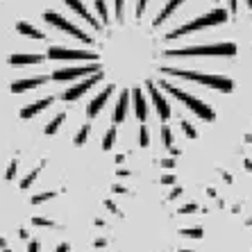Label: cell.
I'll return each mask as SVG.
<instances>
[{"label": "cell", "mask_w": 252, "mask_h": 252, "mask_svg": "<svg viewBox=\"0 0 252 252\" xmlns=\"http://www.w3.org/2000/svg\"><path fill=\"white\" fill-rule=\"evenodd\" d=\"M166 75H175V77H184L189 82H198L202 87H209V89H216V91H232L234 89V82L232 77H225V75H207V73H200V70H189V68H161Z\"/></svg>", "instance_id": "cell-1"}, {"label": "cell", "mask_w": 252, "mask_h": 252, "mask_svg": "<svg viewBox=\"0 0 252 252\" xmlns=\"http://www.w3.org/2000/svg\"><path fill=\"white\" fill-rule=\"evenodd\" d=\"M166 57H232L236 55V46L232 41L223 43H211V46H189V48H175V50H166Z\"/></svg>", "instance_id": "cell-2"}, {"label": "cell", "mask_w": 252, "mask_h": 252, "mask_svg": "<svg viewBox=\"0 0 252 252\" xmlns=\"http://www.w3.org/2000/svg\"><path fill=\"white\" fill-rule=\"evenodd\" d=\"M161 89L164 91H168L170 95L175 100H180V102H184V105L191 109V112L195 114L198 118H202V121H214L216 118V114H214V109H211L207 102H202V100H198L195 95H191V94H187V91H182V89H177V87H173L170 82H166V80H161Z\"/></svg>", "instance_id": "cell-3"}, {"label": "cell", "mask_w": 252, "mask_h": 252, "mask_svg": "<svg viewBox=\"0 0 252 252\" xmlns=\"http://www.w3.org/2000/svg\"><path fill=\"white\" fill-rule=\"evenodd\" d=\"M225 21H227V12H225V9H214V12L195 18V21L184 23L182 28H175L173 32H168L166 39H180V36H187V34H191V32H198V30L211 28V25H220V23H225Z\"/></svg>", "instance_id": "cell-4"}, {"label": "cell", "mask_w": 252, "mask_h": 252, "mask_svg": "<svg viewBox=\"0 0 252 252\" xmlns=\"http://www.w3.org/2000/svg\"><path fill=\"white\" fill-rule=\"evenodd\" d=\"M43 18H46V23L55 25V28L62 30V32H68L70 36H75V39H80V41L94 43V39H91V36H87V32H82L77 25H73L70 21H66L64 16H59L57 12H46V14H43Z\"/></svg>", "instance_id": "cell-5"}, {"label": "cell", "mask_w": 252, "mask_h": 252, "mask_svg": "<svg viewBox=\"0 0 252 252\" xmlns=\"http://www.w3.org/2000/svg\"><path fill=\"white\" fill-rule=\"evenodd\" d=\"M98 70H102L98 64L70 66V68L55 70V73H53V80H57V82H68V80H75V77H80V75H94V73H98Z\"/></svg>", "instance_id": "cell-6"}, {"label": "cell", "mask_w": 252, "mask_h": 252, "mask_svg": "<svg viewBox=\"0 0 252 252\" xmlns=\"http://www.w3.org/2000/svg\"><path fill=\"white\" fill-rule=\"evenodd\" d=\"M50 59H62V62H73V59H98L95 53H87V50H73V48H50L48 50Z\"/></svg>", "instance_id": "cell-7"}, {"label": "cell", "mask_w": 252, "mask_h": 252, "mask_svg": "<svg viewBox=\"0 0 252 252\" xmlns=\"http://www.w3.org/2000/svg\"><path fill=\"white\" fill-rule=\"evenodd\" d=\"M100 80H102V70H98V73H94V75L89 77V80H84V82L75 84V87H73V89H68V91H66V94L62 95V98H64L66 102H73V100H77V98H80V95H84V94H87V91H89V89H91V87H95V84H98Z\"/></svg>", "instance_id": "cell-8"}, {"label": "cell", "mask_w": 252, "mask_h": 252, "mask_svg": "<svg viewBox=\"0 0 252 252\" xmlns=\"http://www.w3.org/2000/svg\"><path fill=\"white\" fill-rule=\"evenodd\" d=\"M146 87H148V94L153 95V102H155V107H157L159 118H161V121H168L170 118V107H168V102H166V98L159 94V89L155 87L153 82H148Z\"/></svg>", "instance_id": "cell-9"}, {"label": "cell", "mask_w": 252, "mask_h": 252, "mask_svg": "<svg viewBox=\"0 0 252 252\" xmlns=\"http://www.w3.org/2000/svg\"><path fill=\"white\" fill-rule=\"evenodd\" d=\"M48 82L46 75H36V77H25V80H18V82L12 84V91L14 94H23V91H30V89H36V87H43Z\"/></svg>", "instance_id": "cell-10"}, {"label": "cell", "mask_w": 252, "mask_h": 252, "mask_svg": "<svg viewBox=\"0 0 252 252\" xmlns=\"http://www.w3.org/2000/svg\"><path fill=\"white\" fill-rule=\"evenodd\" d=\"M64 2L70 7V9H73V12L77 14V16H82L84 21H87V23L91 25V28H94V30H100V28H102V25H100L98 21H95L94 16H91V12H89L87 7L82 5V0H64Z\"/></svg>", "instance_id": "cell-11"}, {"label": "cell", "mask_w": 252, "mask_h": 252, "mask_svg": "<svg viewBox=\"0 0 252 252\" xmlns=\"http://www.w3.org/2000/svg\"><path fill=\"white\" fill-rule=\"evenodd\" d=\"M114 91H116V87H114V84H109V87H107L105 91H102V94H98V98H95L94 102L89 105V116H91V118L98 116L100 109H102V107L107 105V100H109V95H112Z\"/></svg>", "instance_id": "cell-12"}, {"label": "cell", "mask_w": 252, "mask_h": 252, "mask_svg": "<svg viewBox=\"0 0 252 252\" xmlns=\"http://www.w3.org/2000/svg\"><path fill=\"white\" fill-rule=\"evenodd\" d=\"M53 105V98H43V100H36V102H32V105H28V107H23L21 109V118H32V116H36L39 112H43L46 107H50Z\"/></svg>", "instance_id": "cell-13"}, {"label": "cell", "mask_w": 252, "mask_h": 252, "mask_svg": "<svg viewBox=\"0 0 252 252\" xmlns=\"http://www.w3.org/2000/svg\"><path fill=\"white\" fill-rule=\"evenodd\" d=\"M132 100H134V114H136V118L143 123V121L148 118V105H146L143 94H141V89H134V91H132Z\"/></svg>", "instance_id": "cell-14"}, {"label": "cell", "mask_w": 252, "mask_h": 252, "mask_svg": "<svg viewBox=\"0 0 252 252\" xmlns=\"http://www.w3.org/2000/svg\"><path fill=\"white\" fill-rule=\"evenodd\" d=\"M129 91H123L121 94V98H118L116 102V109H114V123H123L125 114H127V105H129Z\"/></svg>", "instance_id": "cell-15"}, {"label": "cell", "mask_w": 252, "mask_h": 252, "mask_svg": "<svg viewBox=\"0 0 252 252\" xmlns=\"http://www.w3.org/2000/svg\"><path fill=\"white\" fill-rule=\"evenodd\" d=\"M43 55H12L9 64L12 66H30V64H41Z\"/></svg>", "instance_id": "cell-16"}, {"label": "cell", "mask_w": 252, "mask_h": 252, "mask_svg": "<svg viewBox=\"0 0 252 252\" xmlns=\"http://www.w3.org/2000/svg\"><path fill=\"white\" fill-rule=\"evenodd\" d=\"M182 2H184V0H168V2L164 5V9H161V12L157 14V18H155V23H153L155 28H159V25L164 23L166 18H170V14L175 12V9H177L180 5H182Z\"/></svg>", "instance_id": "cell-17"}, {"label": "cell", "mask_w": 252, "mask_h": 252, "mask_svg": "<svg viewBox=\"0 0 252 252\" xmlns=\"http://www.w3.org/2000/svg\"><path fill=\"white\" fill-rule=\"evenodd\" d=\"M16 30H18V32H21L23 36H30V39H36V41H41V39H43V32H41V30H36L34 25L25 23V21H21V23L16 25Z\"/></svg>", "instance_id": "cell-18"}, {"label": "cell", "mask_w": 252, "mask_h": 252, "mask_svg": "<svg viewBox=\"0 0 252 252\" xmlns=\"http://www.w3.org/2000/svg\"><path fill=\"white\" fill-rule=\"evenodd\" d=\"M64 118H66V114H57V116H55L53 121H50V123L46 125V134H48V136L55 134V132H57V129L62 127V123H64Z\"/></svg>", "instance_id": "cell-19"}, {"label": "cell", "mask_w": 252, "mask_h": 252, "mask_svg": "<svg viewBox=\"0 0 252 252\" xmlns=\"http://www.w3.org/2000/svg\"><path fill=\"white\" fill-rule=\"evenodd\" d=\"M114 143H116V127H109L105 139H102V150H112Z\"/></svg>", "instance_id": "cell-20"}, {"label": "cell", "mask_w": 252, "mask_h": 252, "mask_svg": "<svg viewBox=\"0 0 252 252\" xmlns=\"http://www.w3.org/2000/svg\"><path fill=\"white\" fill-rule=\"evenodd\" d=\"M89 134H91V125H82L75 136V146H84V141L89 139Z\"/></svg>", "instance_id": "cell-21"}, {"label": "cell", "mask_w": 252, "mask_h": 252, "mask_svg": "<svg viewBox=\"0 0 252 252\" xmlns=\"http://www.w3.org/2000/svg\"><path fill=\"white\" fill-rule=\"evenodd\" d=\"M41 166H43V161H41V164H39V166H36V168H34V170H32V173H30V175H28V177H25L23 182H21V189H28V187H30V184L34 182L36 177H39V173H41Z\"/></svg>", "instance_id": "cell-22"}, {"label": "cell", "mask_w": 252, "mask_h": 252, "mask_svg": "<svg viewBox=\"0 0 252 252\" xmlns=\"http://www.w3.org/2000/svg\"><path fill=\"white\" fill-rule=\"evenodd\" d=\"M55 198V193L53 191H46V193H39V195H34V198L30 200V205H41V202H48V200H53Z\"/></svg>", "instance_id": "cell-23"}, {"label": "cell", "mask_w": 252, "mask_h": 252, "mask_svg": "<svg viewBox=\"0 0 252 252\" xmlns=\"http://www.w3.org/2000/svg\"><path fill=\"white\" fill-rule=\"evenodd\" d=\"M180 234L187 236V239H202V229L200 227H189V229H182Z\"/></svg>", "instance_id": "cell-24"}, {"label": "cell", "mask_w": 252, "mask_h": 252, "mask_svg": "<svg viewBox=\"0 0 252 252\" xmlns=\"http://www.w3.org/2000/svg\"><path fill=\"white\" fill-rule=\"evenodd\" d=\"M94 5H95V12L100 14V18L107 23V2H105V0H95Z\"/></svg>", "instance_id": "cell-25"}, {"label": "cell", "mask_w": 252, "mask_h": 252, "mask_svg": "<svg viewBox=\"0 0 252 252\" xmlns=\"http://www.w3.org/2000/svg\"><path fill=\"white\" fill-rule=\"evenodd\" d=\"M161 141H164V146L166 148H170L173 146V132H170V127H161Z\"/></svg>", "instance_id": "cell-26"}, {"label": "cell", "mask_w": 252, "mask_h": 252, "mask_svg": "<svg viewBox=\"0 0 252 252\" xmlns=\"http://www.w3.org/2000/svg\"><path fill=\"white\" fill-rule=\"evenodd\" d=\"M182 129H184V134L189 136V139H198V132H195V127L189 121H182Z\"/></svg>", "instance_id": "cell-27"}, {"label": "cell", "mask_w": 252, "mask_h": 252, "mask_svg": "<svg viewBox=\"0 0 252 252\" xmlns=\"http://www.w3.org/2000/svg\"><path fill=\"white\" fill-rule=\"evenodd\" d=\"M139 143L143 148L150 143V134H148V127H146V125H141V129H139Z\"/></svg>", "instance_id": "cell-28"}, {"label": "cell", "mask_w": 252, "mask_h": 252, "mask_svg": "<svg viewBox=\"0 0 252 252\" xmlns=\"http://www.w3.org/2000/svg\"><path fill=\"white\" fill-rule=\"evenodd\" d=\"M16 170H18V159H12V164H9V168H7L5 177H7V180H14V175H16Z\"/></svg>", "instance_id": "cell-29"}, {"label": "cell", "mask_w": 252, "mask_h": 252, "mask_svg": "<svg viewBox=\"0 0 252 252\" xmlns=\"http://www.w3.org/2000/svg\"><path fill=\"white\" fill-rule=\"evenodd\" d=\"M32 223H34L36 225V227H53V220H48V218H39V216H36V218H32Z\"/></svg>", "instance_id": "cell-30"}, {"label": "cell", "mask_w": 252, "mask_h": 252, "mask_svg": "<svg viewBox=\"0 0 252 252\" xmlns=\"http://www.w3.org/2000/svg\"><path fill=\"white\" fill-rule=\"evenodd\" d=\"M123 14H125V0H116V18L123 21Z\"/></svg>", "instance_id": "cell-31"}, {"label": "cell", "mask_w": 252, "mask_h": 252, "mask_svg": "<svg viewBox=\"0 0 252 252\" xmlns=\"http://www.w3.org/2000/svg\"><path fill=\"white\" fill-rule=\"evenodd\" d=\"M148 7V0H136V18H141V14L146 12Z\"/></svg>", "instance_id": "cell-32"}, {"label": "cell", "mask_w": 252, "mask_h": 252, "mask_svg": "<svg viewBox=\"0 0 252 252\" xmlns=\"http://www.w3.org/2000/svg\"><path fill=\"white\" fill-rule=\"evenodd\" d=\"M193 211H198V205H195V202H189L187 207L180 209V214H193Z\"/></svg>", "instance_id": "cell-33"}, {"label": "cell", "mask_w": 252, "mask_h": 252, "mask_svg": "<svg viewBox=\"0 0 252 252\" xmlns=\"http://www.w3.org/2000/svg\"><path fill=\"white\" fill-rule=\"evenodd\" d=\"M28 252H39V243H36V241H30V243H28Z\"/></svg>", "instance_id": "cell-34"}, {"label": "cell", "mask_w": 252, "mask_h": 252, "mask_svg": "<svg viewBox=\"0 0 252 252\" xmlns=\"http://www.w3.org/2000/svg\"><path fill=\"white\" fill-rule=\"evenodd\" d=\"M182 193V187H177V189H173V191H170V195H168V200H175L177 195Z\"/></svg>", "instance_id": "cell-35"}, {"label": "cell", "mask_w": 252, "mask_h": 252, "mask_svg": "<svg viewBox=\"0 0 252 252\" xmlns=\"http://www.w3.org/2000/svg\"><path fill=\"white\" fill-rule=\"evenodd\" d=\"M161 184H175V177H173V175H164V177H161Z\"/></svg>", "instance_id": "cell-36"}, {"label": "cell", "mask_w": 252, "mask_h": 252, "mask_svg": "<svg viewBox=\"0 0 252 252\" xmlns=\"http://www.w3.org/2000/svg\"><path fill=\"white\" fill-rule=\"evenodd\" d=\"M161 166H164V168H173V166H175V161H173V159H164V161H161Z\"/></svg>", "instance_id": "cell-37"}, {"label": "cell", "mask_w": 252, "mask_h": 252, "mask_svg": "<svg viewBox=\"0 0 252 252\" xmlns=\"http://www.w3.org/2000/svg\"><path fill=\"white\" fill-rule=\"evenodd\" d=\"M55 252H70V246H68V243H62V246H59Z\"/></svg>", "instance_id": "cell-38"}, {"label": "cell", "mask_w": 252, "mask_h": 252, "mask_svg": "<svg viewBox=\"0 0 252 252\" xmlns=\"http://www.w3.org/2000/svg\"><path fill=\"white\" fill-rule=\"evenodd\" d=\"M105 205H107V209H109V211H114V214H116V205H114V202H112V200H107V202H105Z\"/></svg>", "instance_id": "cell-39"}, {"label": "cell", "mask_w": 252, "mask_h": 252, "mask_svg": "<svg viewBox=\"0 0 252 252\" xmlns=\"http://www.w3.org/2000/svg\"><path fill=\"white\" fill-rule=\"evenodd\" d=\"M102 246H107V241L105 239H95V248H102Z\"/></svg>", "instance_id": "cell-40"}, {"label": "cell", "mask_w": 252, "mask_h": 252, "mask_svg": "<svg viewBox=\"0 0 252 252\" xmlns=\"http://www.w3.org/2000/svg\"><path fill=\"white\" fill-rule=\"evenodd\" d=\"M114 191H116V193H127V189L125 187H114Z\"/></svg>", "instance_id": "cell-41"}, {"label": "cell", "mask_w": 252, "mask_h": 252, "mask_svg": "<svg viewBox=\"0 0 252 252\" xmlns=\"http://www.w3.org/2000/svg\"><path fill=\"white\" fill-rule=\"evenodd\" d=\"M180 252H191V250H180Z\"/></svg>", "instance_id": "cell-42"}, {"label": "cell", "mask_w": 252, "mask_h": 252, "mask_svg": "<svg viewBox=\"0 0 252 252\" xmlns=\"http://www.w3.org/2000/svg\"><path fill=\"white\" fill-rule=\"evenodd\" d=\"M5 252H12V250H5Z\"/></svg>", "instance_id": "cell-43"}]
</instances>
